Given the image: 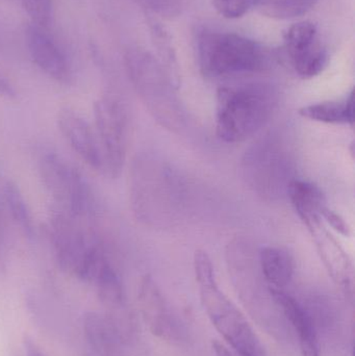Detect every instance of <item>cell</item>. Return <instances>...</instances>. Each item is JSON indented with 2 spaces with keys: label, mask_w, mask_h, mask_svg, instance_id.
<instances>
[{
  "label": "cell",
  "mask_w": 355,
  "mask_h": 356,
  "mask_svg": "<svg viewBox=\"0 0 355 356\" xmlns=\"http://www.w3.org/2000/svg\"><path fill=\"white\" fill-rule=\"evenodd\" d=\"M175 171L148 152L133 159L129 171V201L138 221L149 227L172 225L181 213L183 188Z\"/></svg>",
  "instance_id": "1"
},
{
  "label": "cell",
  "mask_w": 355,
  "mask_h": 356,
  "mask_svg": "<svg viewBox=\"0 0 355 356\" xmlns=\"http://www.w3.org/2000/svg\"><path fill=\"white\" fill-rule=\"evenodd\" d=\"M279 93L266 83L220 88L217 92L216 134L225 143H241L270 120Z\"/></svg>",
  "instance_id": "2"
},
{
  "label": "cell",
  "mask_w": 355,
  "mask_h": 356,
  "mask_svg": "<svg viewBox=\"0 0 355 356\" xmlns=\"http://www.w3.org/2000/svg\"><path fill=\"white\" fill-rule=\"evenodd\" d=\"M129 81L146 111L160 127L179 133L185 125V108L179 99V86L173 81L158 58L140 48L124 56Z\"/></svg>",
  "instance_id": "3"
},
{
  "label": "cell",
  "mask_w": 355,
  "mask_h": 356,
  "mask_svg": "<svg viewBox=\"0 0 355 356\" xmlns=\"http://www.w3.org/2000/svg\"><path fill=\"white\" fill-rule=\"evenodd\" d=\"M194 272L202 307L217 332L239 356H265L260 339L242 312L219 288L208 253L194 254Z\"/></svg>",
  "instance_id": "4"
},
{
  "label": "cell",
  "mask_w": 355,
  "mask_h": 356,
  "mask_svg": "<svg viewBox=\"0 0 355 356\" xmlns=\"http://www.w3.org/2000/svg\"><path fill=\"white\" fill-rule=\"evenodd\" d=\"M77 219L54 209L47 232L56 261L69 275L93 282L101 266L108 261L104 243Z\"/></svg>",
  "instance_id": "5"
},
{
  "label": "cell",
  "mask_w": 355,
  "mask_h": 356,
  "mask_svg": "<svg viewBox=\"0 0 355 356\" xmlns=\"http://www.w3.org/2000/svg\"><path fill=\"white\" fill-rule=\"evenodd\" d=\"M197 51L200 70L210 79L258 72L268 65L262 46L236 33L204 31L198 37Z\"/></svg>",
  "instance_id": "6"
},
{
  "label": "cell",
  "mask_w": 355,
  "mask_h": 356,
  "mask_svg": "<svg viewBox=\"0 0 355 356\" xmlns=\"http://www.w3.org/2000/svg\"><path fill=\"white\" fill-rule=\"evenodd\" d=\"M38 170L54 209L81 220H90L96 211V199L89 182L69 161L52 150H43Z\"/></svg>",
  "instance_id": "7"
},
{
  "label": "cell",
  "mask_w": 355,
  "mask_h": 356,
  "mask_svg": "<svg viewBox=\"0 0 355 356\" xmlns=\"http://www.w3.org/2000/svg\"><path fill=\"white\" fill-rule=\"evenodd\" d=\"M95 133L101 152L102 173L120 177L124 168L129 143V111L121 98L108 93L94 104Z\"/></svg>",
  "instance_id": "8"
},
{
  "label": "cell",
  "mask_w": 355,
  "mask_h": 356,
  "mask_svg": "<svg viewBox=\"0 0 355 356\" xmlns=\"http://www.w3.org/2000/svg\"><path fill=\"white\" fill-rule=\"evenodd\" d=\"M244 172L254 191L269 199L287 195L290 184L295 179L289 154L272 136L246 152Z\"/></svg>",
  "instance_id": "9"
},
{
  "label": "cell",
  "mask_w": 355,
  "mask_h": 356,
  "mask_svg": "<svg viewBox=\"0 0 355 356\" xmlns=\"http://www.w3.org/2000/svg\"><path fill=\"white\" fill-rule=\"evenodd\" d=\"M286 54L293 70L304 79H314L329 64V54L320 43L318 31L313 23H296L285 37Z\"/></svg>",
  "instance_id": "10"
},
{
  "label": "cell",
  "mask_w": 355,
  "mask_h": 356,
  "mask_svg": "<svg viewBox=\"0 0 355 356\" xmlns=\"http://www.w3.org/2000/svg\"><path fill=\"white\" fill-rule=\"evenodd\" d=\"M93 284L97 289L100 302L106 309L108 316L106 321L117 336L127 334L133 324L131 314L127 307L122 280L110 259L101 266Z\"/></svg>",
  "instance_id": "11"
},
{
  "label": "cell",
  "mask_w": 355,
  "mask_h": 356,
  "mask_svg": "<svg viewBox=\"0 0 355 356\" xmlns=\"http://www.w3.org/2000/svg\"><path fill=\"white\" fill-rule=\"evenodd\" d=\"M312 234L318 254L333 282L345 292L354 293V264L343 247L335 236L327 229L323 220L306 225Z\"/></svg>",
  "instance_id": "12"
},
{
  "label": "cell",
  "mask_w": 355,
  "mask_h": 356,
  "mask_svg": "<svg viewBox=\"0 0 355 356\" xmlns=\"http://www.w3.org/2000/svg\"><path fill=\"white\" fill-rule=\"evenodd\" d=\"M58 127L73 152L94 170L102 173L101 152L95 131L89 122L71 108L58 111Z\"/></svg>",
  "instance_id": "13"
},
{
  "label": "cell",
  "mask_w": 355,
  "mask_h": 356,
  "mask_svg": "<svg viewBox=\"0 0 355 356\" xmlns=\"http://www.w3.org/2000/svg\"><path fill=\"white\" fill-rule=\"evenodd\" d=\"M138 303L144 323L152 334L166 341L179 337L177 323L162 292L149 275L144 276L138 290Z\"/></svg>",
  "instance_id": "14"
},
{
  "label": "cell",
  "mask_w": 355,
  "mask_h": 356,
  "mask_svg": "<svg viewBox=\"0 0 355 356\" xmlns=\"http://www.w3.org/2000/svg\"><path fill=\"white\" fill-rule=\"evenodd\" d=\"M25 39L31 58L42 71L58 83L70 81L71 69L66 56L43 31V27L33 23L28 25Z\"/></svg>",
  "instance_id": "15"
},
{
  "label": "cell",
  "mask_w": 355,
  "mask_h": 356,
  "mask_svg": "<svg viewBox=\"0 0 355 356\" xmlns=\"http://www.w3.org/2000/svg\"><path fill=\"white\" fill-rule=\"evenodd\" d=\"M271 298L281 307L291 324L299 342L302 356H321L320 343L316 326L310 314L285 290L268 288Z\"/></svg>",
  "instance_id": "16"
},
{
  "label": "cell",
  "mask_w": 355,
  "mask_h": 356,
  "mask_svg": "<svg viewBox=\"0 0 355 356\" xmlns=\"http://www.w3.org/2000/svg\"><path fill=\"white\" fill-rule=\"evenodd\" d=\"M287 196L304 225L323 220V213L329 207L324 194L316 184L295 178L290 184Z\"/></svg>",
  "instance_id": "17"
},
{
  "label": "cell",
  "mask_w": 355,
  "mask_h": 356,
  "mask_svg": "<svg viewBox=\"0 0 355 356\" xmlns=\"http://www.w3.org/2000/svg\"><path fill=\"white\" fill-rule=\"evenodd\" d=\"M261 272L268 288L285 290L295 271V261L289 251L268 246L258 251Z\"/></svg>",
  "instance_id": "18"
},
{
  "label": "cell",
  "mask_w": 355,
  "mask_h": 356,
  "mask_svg": "<svg viewBox=\"0 0 355 356\" xmlns=\"http://www.w3.org/2000/svg\"><path fill=\"white\" fill-rule=\"evenodd\" d=\"M302 118L316 122L333 125L354 124V91L347 97L336 102H325L320 104L302 106L298 110Z\"/></svg>",
  "instance_id": "19"
},
{
  "label": "cell",
  "mask_w": 355,
  "mask_h": 356,
  "mask_svg": "<svg viewBox=\"0 0 355 356\" xmlns=\"http://www.w3.org/2000/svg\"><path fill=\"white\" fill-rule=\"evenodd\" d=\"M2 197L13 221L23 234L31 238L35 232L33 216L19 186L12 180H6L2 188Z\"/></svg>",
  "instance_id": "20"
},
{
  "label": "cell",
  "mask_w": 355,
  "mask_h": 356,
  "mask_svg": "<svg viewBox=\"0 0 355 356\" xmlns=\"http://www.w3.org/2000/svg\"><path fill=\"white\" fill-rule=\"evenodd\" d=\"M318 0H254V8L273 19H292L306 14Z\"/></svg>",
  "instance_id": "21"
},
{
  "label": "cell",
  "mask_w": 355,
  "mask_h": 356,
  "mask_svg": "<svg viewBox=\"0 0 355 356\" xmlns=\"http://www.w3.org/2000/svg\"><path fill=\"white\" fill-rule=\"evenodd\" d=\"M152 40L158 54V62L166 69L167 72L172 77L173 81L179 86V70L177 64L176 54L172 46L170 35L164 27L154 20L149 21Z\"/></svg>",
  "instance_id": "22"
},
{
  "label": "cell",
  "mask_w": 355,
  "mask_h": 356,
  "mask_svg": "<svg viewBox=\"0 0 355 356\" xmlns=\"http://www.w3.org/2000/svg\"><path fill=\"white\" fill-rule=\"evenodd\" d=\"M33 24L47 26L51 17V0H21Z\"/></svg>",
  "instance_id": "23"
},
{
  "label": "cell",
  "mask_w": 355,
  "mask_h": 356,
  "mask_svg": "<svg viewBox=\"0 0 355 356\" xmlns=\"http://www.w3.org/2000/svg\"><path fill=\"white\" fill-rule=\"evenodd\" d=\"M213 6L224 18L238 19L254 8V0H213Z\"/></svg>",
  "instance_id": "24"
},
{
  "label": "cell",
  "mask_w": 355,
  "mask_h": 356,
  "mask_svg": "<svg viewBox=\"0 0 355 356\" xmlns=\"http://www.w3.org/2000/svg\"><path fill=\"white\" fill-rule=\"evenodd\" d=\"M138 1L151 12L166 18H172L181 13L179 0H138Z\"/></svg>",
  "instance_id": "25"
},
{
  "label": "cell",
  "mask_w": 355,
  "mask_h": 356,
  "mask_svg": "<svg viewBox=\"0 0 355 356\" xmlns=\"http://www.w3.org/2000/svg\"><path fill=\"white\" fill-rule=\"evenodd\" d=\"M323 221L327 222V224L331 226L336 232H340L343 236H349V226L346 223L345 220L339 215L331 211L329 207L325 209L322 216Z\"/></svg>",
  "instance_id": "26"
},
{
  "label": "cell",
  "mask_w": 355,
  "mask_h": 356,
  "mask_svg": "<svg viewBox=\"0 0 355 356\" xmlns=\"http://www.w3.org/2000/svg\"><path fill=\"white\" fill-rule=\"evenodd\" d=\"M6 223H4L3 213L0 205V266L3 265L6 257Z\"/></svg>",
  "instance_id": "27"
},
{
  "label": "cell",
  "mask_w": 355,
  "mask_h": 356,
  "mask_svg": "<svg viewBox=\"0 0 355 356\" xmlns=\"http://www.w3.org/2000/svg\"><path fill=\"white\" fill-rule=\"evenodd\" d=\"M0 96L8 99L17 97V91L14 86L1 74H0Z\"/></svg>",
  "instance_id": "28"
},
{
  "label": "cell",
  "mask_w": 355,
  "mask_h": 356,
  "mask_svg": "<svg viewBox=\"0 0 355 356\" xmlns=\"http://www.w3.org/2000/svg\"><path fill=\"white\" fill-rule=\"evenodd\" d=\"M23 345H24L25 355L26 356H46L45 353L38 346L37 343L29 337H25Z\"/></svg>",
  "instance_id": "29"
},
{
  "label": "cell",
  "mask_w": 355,
  "mask_h": 356,
  "mask_svg": "<svg viewBox=\"0 0 355 356\" xmlns=\"http://www.w3.org/2000/svg\"><path fill=\"white\" fill-rule=\"evenodd\" d=\"M212 347L216 356H239L236 355L233 351L229 350L226 346H224L222 343L218 342V341H214L212 343Z\"/></svg>",
  "instance_id": "30"
},
{
  "label": "cell",
  "mask_w": 355,
  "mask_h": 356,
  "mask_svg": "<svg viewBox=\"0 0 355 356\" xmlns=\"http://www.w3.org/2000/svg\"><path fill=\"white\" fill-rule=\"evenodd\" d=\"M85 356H95L93 355V353H87V355Z\"/></svg>",
  "instance_id": "31"
}]
</instances>
